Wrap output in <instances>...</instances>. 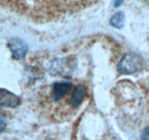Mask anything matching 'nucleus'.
Wrapping results in <instances>:
<instances>
[{"label": "nucleus", "instance_id": "0eeeda50", "mask_svg": "<svg viewBox=\"0 0 149 140\" xmlns=\"http://www.w3.org/2000/svg\"><path fill=\"white\" fill-rule=\"evenodd\" d=\"M141 139L143 140H149V126L145 128L141 134Z\"/></svg>", "mask_w": 149, "mask_h": 140}, {"label": "nucleus", "instance_id": "39448f33", "mask_svg": "<svg viewBox=\"0 0 149 140\" xmlns=\"http://www.w3.org/2000/svg\"><path fill=\"white\" fill-rule=\"evenodd\" d=\"M86 93H87V90L84 86L81 85H77L70 97L69 104L72 107H77L81 105L85 98Z\"/></svg>", "mask_w": 149, "mask_h": 140}, {"label": "nucleus", "instance_id": "20e7f679", "mask_svg": "<svg viewBox=\"0 0 149 140\" xmlns=\"http://www.w3.org/2000/svg\"><path fill=\"white\" fill-rule=\"evenodd\" d=\"M20 103V99L14 93L7 90L1 89L0 90V104L7 107H17Z\"/></svg>", "mask_w": 149, "mask_h": 140}, {"label": "nucleus", "instance_id": "6e6552de", "mask_svg": "<svg viewBox=\"0 0 149 140\" xmlns=\"http://www.w3.org/2000/svg\"><path fill=\"white\" fill-rule=\"evenodd\" d=\"M6 126V119H4V117L1 116V131L2 132Z\"/></svg>", "mask_w": 149, "mask_h": 140}, {"label": "nucleus", "instance_id": "423d86ee", "mask_svg": "<svg viewBox=\"0 0 149 140\" xmlns=\"http://www.w3.org/2000/svg\"><path fill=\"white\" fill-rule=\"evenodd\" d=\"M125 16L122 12L115 13L110 19V24L116 29H122L125 26Z\"/></svg>", "mask_w": 149, "mask_h": 140}, {"label": "nucleus", "instance_id": "7ed1b4c3", "mask_svg": "<svg viewBox=\"0 0 149 140\" xmlns=\"http://www.w3.org/2000/svg\"><path fill=\"white\" fill-rule=\"evenodd\" d=\"M72 86L71 82H58L52 85V99L55 102H58L64 97L65 94L69 91Z\"/></svg>", "mask_w": 149, "mask_h": 140}, {"label": "nucleus", "instance_id": "f03ea898", "mask_svg": "<svg viewBox=\"0 0 149 140\" xmlns=\"http://www.w3.org/2000/svg\"><path fill=\"white\" fill-rule=\"evenodd\" d=\"M8 48L12 52L13 58L15 60L23 59L28 52L27 44L19 38L10 39L8 42Z\"/></svg>", "mask_w": 149, "mask_h": 140}, {"label": "nucleus", "instance_id": "9d476101", "mask_svg": "<svg viewBox=\"0 0 149 140\" xmlns=\"http://www.w3.org/2000/svg\"><path fill=\"white\" fill-rule=\"evenodd\" d=\"M146 1L147 2H148V4H149V0H146Z\"/></svg>", "mask_w": 149, "mask_h": 140}, {"label": "nucleus", "instance_id": "f257e3e1", "mask_svg": "<svg viewBox=\"0 0 149 140\" xmlns=\"http://www.w3.org/2000/svg\"><path fill=\"white\" fill-rule=\"evenodd\" d=\"M143 61L142 57L135 52H130L122 58L118 66V70L121 74H132L141 70Z\"/></svg>", "mask_w": 149, "mask_h": 140}, {"label": "nucleus", "instance_id": "1a4fd4ad", "mask_svg": "<svg viewBox=\"0 0 149 140\" xmlns=\"http://www.w3.org/2000/svg\"><path fill=\"white\" fill-rule=\"evenodd\" d=\"M125 0H115V2H114V7H118L124 2Z\"/></svg>", "mask_w": 149, "mask_h": 140}]
</instances>
